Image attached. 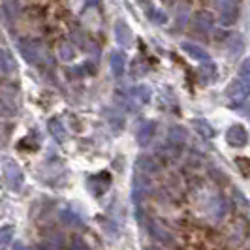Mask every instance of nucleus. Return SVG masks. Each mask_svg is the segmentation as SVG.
I'll return each instance as SVG.
<instances>
[{
    "label": "nucleus",
    "instance_id": "obj_16",
    "mask_svg": "<svg viewBox=\"0 0 250 250\" xmlns=\"http://www.w3.org/2000/svg\"><path fill=\"white\" fill-rule=\"evenodd\" d=\"M243 38L239 36V34H231V36L228 38V49H229V53L235 57V55H239L241 51H243Z\"/></svg>",
    "mask_w": 250,
    "mask_h": 250
},
{
    "label": "nucleus",
    "instance_id": "obj_3",
    "mask_svg": "<svg viewBox=\"0 0 250 250\" xmlns=\"http://www.w3.org/2000/svg\"><path fill=\"white\" fill-rule=\"evenodd\" d=\"M218 12H220V23L224 26H231L239 19V2L237 0H218Z\"/></svg>",
    "mask_w": 250,
    "mask_h": 250
},
{
    "label": "nucleus",
    "instance_id": "obj_6",
    "mask_svg": "<svg viewBox=\"0 0 250 250\" xmlns=\"http://www.w3.org/2000/svg\"><path fill=\"white\" fill-rule=\"evenodd\" d=\"M226 139H228V143H229L231 147H245V145L249 143V134H247L245 126L233 125L228 128Z\"/></svg>",
    "mask_w": 250,
    "mask_h": 250
},
{
    "label": "nucleus",
    "instance_id": "obj_4",
    "mask_svg": "<svg viewBox=\"0 0 250 250\" xmlns=\"http://www.w3.org/2000/svg\"><path fill=\"white\" fill-rule=\"evenodd\" d=\"M228 98L233 102H245L250 96V77H239L231 81V85L226 88Z\"/></svg>",
    "mask_w": 250,
    "mask_h": 250
},
{
    "label": "nucleus",
    "instance_id": "obj_22",
    "mask_svg": "<svg viewBox=\"0 0 250 250\" xmlns=\"http://www.w3.org/2000/svg\"><path fill=\"white\" fill-rule=\"evenodd\" d=\"M139 169H145V171H149V173H152V171H156L158 169V162L154 160V158H141L139 160Z\"/></svg>",
    "mask_w": 250,
    "mask_h": 250
},
{
    "label": "nucleus",
    "instance_id": "obj_10",
    "mask_svg": "<svg viewBox=\"0 0 250 250\" xmlns=\"http://www.w3.org/2000/svg\"><path fill=\"white\" fill-rule=\"evenodd\" d=\"M198 74H200V79L203 83H213L214 79H216V75H218V70H216V64L213 61H207V62H203L198 68Z\"/></svg>",
    "mask_w": 250,
    "mask_h": 250
},
{
    "label": "nucleus",
    "instance_id": "obj_8",
    "mask_svg": "<svg viewBox=\"0 0 250 250\" xmlns=\"http://www.w3.org/2000/svg\"><path fill=\"white\" fill-rule=\"evenodd\" d=\"M181 49L185 51L190 59H194V61H200V62L211 61V59H209V53L203 49L201 45L194 43V42H183V43H181Z\"/></svg>",
    "mask_w": 250,
    "mask_h": 250
},
{
    "label": "nucleus",
    "instance_id": "obj_11",
    "mask_svg": "<svg viewBox=\"0 0 250 250\" xmlns=\"http://www.w3.org/2000/svg\"><path fill=\"white\" fill-rule=\"evenodd\" d=\"M15 70V61L10 55V51L0 47V74L2 75H10Z\"/></svg>",
    "mask_w": 250,
    "mask_h": 250
},
{
    "label": "nucleus",
    "instance_id": "obj_5",
    "mask_svg": "<svg viewBox=\"0 0 250 250\" xmlns=\"http://www.w3.org/2000/svg\"><path fill=\"white\" fill-rule=\"evenodd\" d=\"M115 42L119 43L121 49H130L132 43H134L132 28L126 25L125 21H117L115 23Z\"/></svg>",
    "mask_w": 250,
    "mask_h": 250
},
{
    "label": "nucleus",
    "instance_id": "obj_23",
    "mask_svg": "<svg viewBox=\"0 0 250 250\" xmlns=\"http://www.w3.org/2000/svg\"><path fill=\"white\" fill-rule=\"evenodd\" d=\"M239 77H250V57H247L239 66Z\"/></svg>",
    "mask_w": 250,
    "mask_h": 250
},
{
    "label": "nucleus",
    "instance_id": "obj_17",
    "mask_svg": "<svg viewBox=\"0 0 250 250\" xmlns=\"http://www.w3.org/2000/svg\"><path fill=\"white\" fill-rule=\"evenodd\" d=\"M187 138H188V132L183 126H171V128H169V139H171L173 143H183Z\"/></svg>",
    "mask_w": 250,
    "mask_h": 250
},
{
    "label": "nucleus",
    "instance_id": "obj_24",
    "mask_svg": "<svg viewBox=\"0 0 250 250\" xmlns=\"http://www.w3.org/2000/svg\"><path fill=\"white\" fill-rule=\"evenodd\" d=\"M8 231H10V229H8V228H6V229H2V231H0V249H2V247H4V245H6V243H8V241H10V233H8Z\"/></svg>",
    "mask_w": 250,
    "mask_h": 250
},
{
    "label": "nucleus",
    "instance_id": "obj_14",
    "mask_svg": "<svg viewBox=\"0 0 250 250\" xmlns=\"http://www.w3.org/2000/svg\"><path fill=\"white\" fill-rule=\"evenodd\" d=\"M147 17H149L154 25H164V23H167V15H166L160 8H154V6L147 10Z\"/></svg>",
    "mask_w": 250,
    "mask_h": 250
},
{
    "label": "nucleus",
    "instance_id": "obj_9",
    "mask_svg": "<svg viewBox=\"0 0 250 250\" xmlns=\"http://www.w3.org/2000/svg\"><path fill=\"white\" fill-rule=\"evenodd\" d=\"M109 68L115 77H123L126 70V55L123 51H113L109 57Z\"/></svg>",
    "mask_w": 250,
    "mask_h": 250
},
{
    "label": "nucleus",
    "instance_id": "obj_1",
    "mask_svg": "<svg viewBox=\"0 0 250 250\" xmlns=\"http://www.w3.org/2000/svg\"><path fill=\"white\" fill-rule=\"evenodd\" d=\"M19 53L28 64L32 66H43L47 64V51L45 45L38 40H21L19 42Z\"/></svg>",
    "mask_w": 250,
    "mask_h": 250
},
{
    "label": "nucleus",
    "instance_id": "obj_15",
    "mask_svg": "<svg viewBox=\"0 0 250 250\" xmlns=\"http://www.w3.org/2000/svg\"><path fill=\"white\" fill-rule=\"evenodd\" d=\"M192 125H194V128L198 130V134H200V136H203V138H213L214 132H213V128H211V125H209L207 121H203V119H196Z\"/></svg>",
    "mask_w": 250,
    "mask_h": 250
},
{
    "label": "nucleus",
    "instance_id": "obj_13",
    "mask_svg": "<svg viewBox=\"0 0 250 250\" xmlns=\"http://www.w3.org/2000/svg\"><path fill=\"white\" fill-rule=\"evenodd\" d=\"M152 132H154V123H145L138 132L139 143H141V145H147L150 141V138H152Z\"/></svg>",
    "mask_w": 250,
    "mask_h": 250
},
{
    "label": "nucleus",
    "instance_id": "obj_12",
    "mask_svg": "<svg viewBox=\"0 0 250 250\" xmlns=\"http://www.w3.org/2000/svg\"><path fill=\"white\" fill-rule=\"evenodd\" d=\"M77 47H75L72 42H62L61 45H59V57H61V61L64 62H72L75 57H77Z\"/></svg>",
    "mask_w": 250,
    "mask_h": 250
},
{
    "label": "nucleus",
    "instance_id": "obj_21",
    "mask_svg": "<svg viewBox=\"0 0 250 250\" xmlns=\"http://www.w3.org/2000/svg\"><path fill=\"white\" fill-rule=\"evenodd\" d=\"M150 233H152V237H156L158 241H162V243H171L169 233L166 229H162V228H158L156 224H150Z\"/></svg>",
    "mask_w": 250,
    "mask_h": 250
},
{
    "label": "nucleus",
    "instance_id": "obj_18",
    "mask_svg": "<svg viewBox=\"0 0 250 250\" xmlns=\"http://www.w3.org/2000/svg\"><path fill=\"white\" fill-rule=\"evenodd\" d=\"M6 177H8V181H10V183L15 181V185H19V183H21V179H23V177H21V171H19V167H17L13 162L6 164Z\"/></svg>",
    "mask_w": 250,
    "mask_h": 250
},
{
    "label": "nucleus",
    "instance_id": "obj_19",
    "mask_svg": "<svg viewBox=\"0 0 250 250\" xmlns=\"http://www.w3.org/2000/svg\"><path fill=\"white\" fill-rule=\"evenodd\" d=\"M49 130H51V134L59 139V141H64V139H66V130H64V126L61 121L53 119V121L49 123Z\"/></svg>",
    "mask_w": 250,
    "mask_h": 250
},
{
    "label": "nucleus",
    "instance_id": "obj_2",
    "mask_svg": "<svg viewBox=\"0 0 250 250\" xmlns=\"http://www.w3.org/2000/svg\"><path fill=\"white\" fill-rule=\"evenodd\" d=\"M19 109V94L17 88L12 85H2L0 87V115L2 117H12Z\"/></svg>",
    "mask_w": 250,
    "mask_h": 250
},
{
    "label": "nucleus",
    "instance_id": "obj_20",
    "mask_svg": "<svg viewBox=\"0 0 250 250\" xmlns=\"http://www.w3.org/2000/svg\"><path fill=\"white\" fill-rule=\"evenodd\" d=\"M132 96L136 98V100H139L141 104H147V102L150 100V90L147 87H136L134 90H132Z\"/></svg>",
    "mask_w": 250,
    "mask_h": 250
},
{
    "label": "nucleus",
    "instance_id": "obj_25",
    "mask_svg": "<svg viewBox=\"0 0 250 250\" xmlns=\"http://www.w3.org/2000/svg\"><path fill=\"white\" fill-rule=\"evenodd\" d=\"M147 250H164V249H158V247H150V249H147Z\"/></svg>",
    "mask_w": 250,
    "mask_h": 250
},
{
    "label": "nucleus",
    "instance_id": "obj_7",
    "mask_svg": "<svg viewBox=\"0 0 250 250\" xmlns=\"http://www.w3.org/2000/svg\"><path fill=\"white\" fill-rule=\"evenodd\" d=\"M192 23H194L196 32H200V34H209V32H213L214 17L209 12H198L194 15Z\"/></svg>",
    "mask_w": 250,
    "mask_h": 250
}]
</instances>
